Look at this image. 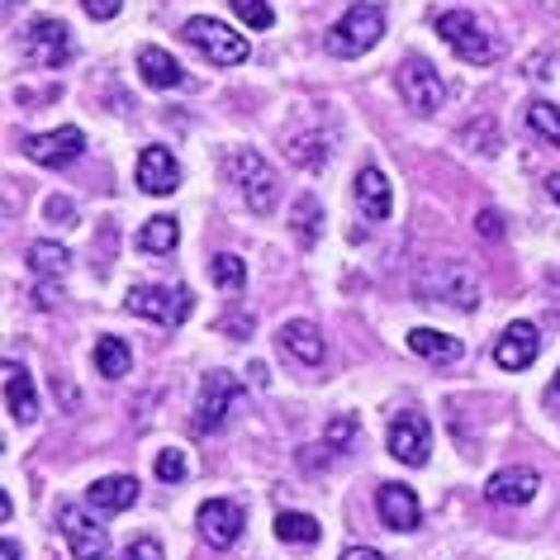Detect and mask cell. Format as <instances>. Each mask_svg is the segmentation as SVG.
Returning a JSON list of instances; mask_svg holds the SVG:
<instances>
[{
	"instance_id": "23",
	"label": "cell",
	"mask_w": 560,
	"mask_h": 560,
	"mask_svg": "<svg viewBox=\"0 0 560 560\" xmlns=\"http://www.w3.org/2000/svg\"><path fill=\"white\" fill-rule=\"evenodd\" d=\"M285 158L300 166V172H324V162H328V133H304L295 129L285 138Z\"/></svg>"
},
{
	"instance_id": "27",
	"label": "cell",
	"mask_w": 560,
	"mask_h": 560,
	"mask_svg": "<svg viewBox=\"0 0 560 560\" xmlns=\"http://www.w3.org/2000/svg\"><path fill=\"white\" fill-rule=\"evenodd\" d=\"M133 366V352H129V342L124 338H101L95 342V371L109 375V381H119V375H129Z\"/></svg>"
},
{
	"instance_id": "4",
	"label": "cell",
	"mask_w": 560,
	"mask_h": 560,
	"mask_svg": "<svg viewBox=\"0 0 560 560\" xmlns=\"http://www.w3.org/2000/svg\"><path fill=\"white\" fill-rule=\"evenodd\" d=\"M229 172H233V186L243 190V200H247L252 214H271L276 200H280V180L271 172V162H266L257 148H237L233 162H229Z\"/></svg>"
},
{
	"instance_id": "15",
	"label": "cell",
	"mask_w": 560,
	"mask_h": 560,
	"mask_svg": "<svg viewBox=\"0 0 560 560\" xmlns=\"http://www.w3.org/2000/svg\"><path fill=\"white\" fill-rule=\"evenodd\" d=\"M30 158L38 162V166H67V162H77L81 158V148H86V138H81V129H52V133H38V138H30Z\"/></svg>"
},
{
	"instance_id": "16",
	"label": "cell",
	"mask_w": 560,
	"mask_h": 560,
	"mask_svg": "<svg viewBox=\"0 0 560 560\" xmlns=\"http://www.w3.org/2000/svg\"><path fill=\"white\" fill-rule=\"evenodd\" d=\"M537 494H541V475L527 470V466H509L489 480V499L509 503V509H523V503H532Z\"/></svg>"
},
{
	"instance_id": "40",
	"label": "cell",
	"mask_w": 560,
	"mask_h": 560,
	"mask_svg": "<svg viewBox=\"0 0 560 560\" xmlns=\"http://www.w3.org/2000/svg\"><path fill=\"white\" fill-rule=\"evenodd\" d=\"M342 560H385L381 551H371V546H347Z\"/></svg>"
},
{
	"instance_id": "32",
	"label": "cell",
	"mask_w": 560,
	"mask_h": 560,
	"mask_svg": "<svg viewBox=\"0 0 560 560\" xmlns=\"http://www.w3.org/2000/svg\"><path fill=\"white\" fill-rule=\"evenodd\" d=\"M233 15L243 20L247 30H271V24H276L271 0H233Z\"/></svg>"
},
{
	"instance_id": "43",
	"label": "cell",
	"mask_w": 560,
	"mask_h": 560,
	"mask_svg": "<svg viewBox=\"0 0 560 560\" xmlns=\"http://www.w3.org/2000/svg\"><path fill=\"white\" fill-rule=\"evenodd\" d=\"M546 190H551V200L560 205V176H551V180H546Z\"/></svg>"
},
{
	"instance_id": "18",
	"label": "cell",
	"mask_w": 560,
	"mask_h": 560,
	"mask_svg": "<svg viewBox=\"0 0 560 560\" xmlns=\"http://www.w3.org/2000/svg\"><path fill=\"white\" fill-rule=\"evenodd\" d=\"M352 190H357L361 214H366L371 223H385L389 219V205H395V195H389V176L381 172V166H361Z\"/></svg>"
},
{
	"instance_id": "2",
	"label": "cell",
	"mask_w": 560,
	"mask_h": 560,
	"mask_svg": "<svg viewBox=\"0 0 560 560\" xmlns=\"http://www.w3.org/2000/svg\"><path fill=\"white\" fill-rule=\"evenodd\" d=\"M432 30L442 34V44L452 48L460 62H475V67L499 62V34H489L485 20H475L470 10H442V15L432 20Z\"/></svg>"
},
{
	"instance_id": "20",
	"label": "cell",
	"mask_w": 560,
	"mask_h": 560,
	"mask_svg": "<svg viewBox=\"0 0 560 560\" xmlns=\"http://www.w3.org/2000/svg\"><path fill=\"white\" fill-rule=\"evenodd\" d=\"M138 77L152 91H176L186 81V67H180L166 48H138Z\"/></svg>"
},
{
	"instance_id": "39",
	"label": "cell",
	"mask_w": 560,
	"mask_h": 560,
	"mask_svg": "<svg viewBox=\"0 0 560 560\" xmlns=\"http://www.w3.org/2000/svg\"><path fill=\"white\" fill-rule=\"evenodd\" d=\"M475 229H480L485 237H499V233H503V219L494 214V209H485V214H480V219H475Z\"/></svg>"
},
{
	"instance_id": "35",
	"label": "cell",
	"mask_w": 560,
	"mask_h": 560,
	"mask_svg": "<svg viewBox=\"0 0 560 560\" xmlns=\"http://www.w3.org/2000/svg\"><path fill=\"white\" fill-rule=\"evenodd\" d=\"M124 560H162V546L152 541V537H138L129 551H124Z\"/></svg>"
},
{
	"instance_id": "5",
	"label": "cell",
	"mask_w": 560,
	"mask_h": 560,
	"mask_svg": "<svg viewBox=\"0 0 560 560\" xmlns=\"http://www.w3.org/2000/svg\"><path fill=\"white\" fill-rule=\"evenodd\" d=\"M124 310L148 318V324H162V328H180L195 310L190 290L186 285H133L129 300H124Z\"/></svg>"
},
{
	"instance_id": "14",
	"label": "cell",
	"mask_w": 560,
	"mask_h": 560,
	"mask_svg": "<svg viewBox=\"0 0 560 560\" xmlns=\"http://www.w3.org/2000/svg\"><path fill=\"white\" fill-rule=\"evenodd\" d=\"M537 352H541V332L532 328V324H509L499 332V342H494V361L503 371H523V366H532L537 361Z\"/></svg>"
},
{
	"instance_id": "30",
	"label": "cell",
	"mask_w": 560,
	"mask_h": 560,
	"mask_svg": "<svg viewBox=\"0 0 560 560\" xmlns=\"http://www.w3.org/2000/svg\"><path fill=\"white\" fill-rule=\"evenodd\" d=\"M527 129L537 138H546L551 148H560V109L551 101H532L527 105Z\"/></svg>"
},
{
	"instance_id": "25",
	"label": "cell",
	"mask_w": 560,
	"mask_h": 560,
	"mask_svg": "<svg viewBox=\"0 0 560 560\" xmlns=\"http://www.w3.org/2000/svg\"><path fill=\"white\" fill-rule=\"evenodd\" d=\"M409 352L423 357V361H456L466 347H460V338H452V332H438V328H413L409 332Z\"/></svg>"
},
{
	"instance_id": "34",
	"label": "cell",
	"mask_w": 560,
	"mask_h": 560,
	"mask_svg": "<svg viewBox=\"0 0 560 560\" xmlns=\"http://www.w3.org/2000/svg\"><path fill=\"white\" fill-rule=\"evenodd\" d=\"M357 438V418L352 413H338V418H332V423H328V452H338V446H347V442H352Z\"/></svg>"
},
{
	"instance_id": "8",
	"label": "cell",
	"mask_w": 560,
	"mask_h": 560,
	"mask_svg": "<svg viewBox=\"0 0 560 560\" xmlns=\"http://www.w3.org/2000/svg\"><path fill=\"white\" fill-rule=\"evenodd\" d=\"M237 395H243V389H237V381L229 371H209L205 385H200V399H195V428H200V432H219L223 423H229Z\"/></svg>"
},
{
	"instance_id": "13",
	"label": "cell",
	"mask_w": 560,
	"mask_h": 560,
	"mask_svg": "<svg viewBox=\"0 0 560 560\" xmlns=\"http://www.w3.org/2000/svg\"><path fill=\"white\" fill-rule=\"evenodd\" d=\"M176 186H180V166L172 158V148H143L138 152V190L176 195Z\"/></svg>"
},
{
	"instance_id": "44",
	"label": "cell",
	"mask_w": 560,
	"mask_h": 560,
	"mask_svg": "<svg viewBox=\"0 0 560 560\" xmlns=\"http://www.w3.org/2000/svg\"><path fill=\"white\" fill-rule=\"evenodd\" d=\"M5 5H20V0H5Z\"/></svg>"
},
{
	"instance_id": "36",
	"label": "cell",
	"mask_w": 560,
	"mask_h": 560,
	"mask_svg": "<svg viewBox=\"0 0 560 560\" xmlns=\"http://www.w3.org/2000/svg\"><path fill=\"white\" fill-rule=\"evenodd\" d=\"M81 5H86V15H91V20H115L124 0H81Z\"/></svg>"
},
{
	"instance_id": "24",
	"label": "cell",
	"mask_w": 560,
	"mask_h": 560,
	"mask_svg": "<svg viewBox=\"0 0 560 560\" xmlns=\"http://www.w3.org/2000/svg\"><path fill=\"white\" fill-rule=\"evenodd\" d=\"M290 229H295V243L300 247H314L318 233H324V205H318V195L304 190L295 205H290Z\"/></svg>"
},
{
	"instance_id": "26",
	"label": "cell",
	"mask_w": 560,
	"mask_h": 560,
	"mask_svg": "<svg viewBox=\"0 0 560 560\" xmlns=\"http://www.w3.org/2000/svg\"><path fill=\"white\" fill-rule=\"evenodd\" d=\"M176 243H180V223L172 219V214H158V219H148L143 229H138V247L143 252H176Z\"/></svg>"
},
{
	"instance_id": "7",
	"label": "cell",
	"mask_w": 560,
	"mask_h": 560,
	"mask_svg": "<svg viewBox=\"0 0 560 560\" xmlns=\"http://www.w3.org/2000/svg\"><path fill=\"white\" fill-rule=\"evenodd\" d=\"M395 86H399V95H404V105L418 109V115H432V109L442 105V95H446L438 67L423 62V58H404L399 72H395Z\"/></svg>"
},
{
	"instance_id": "17",
	"label": "cell",
	"mask_w": 560,
	"mask_h": 560,
	"mask_svg": "<svg viewBox=\"0 0 560 560\" xmlns=\"http://www.w3.org/2000/svg\"><path fill=\"white\" fill-rule=\"evenodd\" d=\"M280 347H285V357H295L300 366H324V357H328L324 332H318L310 318H290V324L280 328Z\"/></svg>"
},
{
	"instance_id": "28",
	"label": "cell",
	"mask_w": 560,
	"mask_h": 560,
	"mask_svg": "<svg viewBox=\"0 0 560 560\" xmlns=\"http://www.w3.org/2000/svg\"><path fill=\"white\" fill-rule=\"evenodd\" d=\"M67 266H72V252H67L62 243H34L30 247V271L34 276L58 280V276H67Z\"/></svg>"
},
{
	"instance_id": "37",
	"label": "cell",
	"mask_w": 560,
	"mask_h": 560,
	"mask_svg": "<svg viewBox=\"0 0 560 560\" xmlns=\"http://www.w3.org/2000/svg\"><path fill=\"white\" fill-rule=\"evenodd\" d=\"M466 138H480V148H475V152H485V158H489V152H499V138H489V119L470 124V129H466Z\"/></svg>"
},
{
	"instance_id": "10",
	"label": "cell",
	"mask_w": 560,
	"mask_h": 560,
	"mask_svg": "<svg viewBox=\"0 0 560 560\" xmlns=\"http://www.w3.org/2000/svg\"><path fill=\"white\" fill-rule=\"evenodd\" d=\"M24 52L38 67H67L72 62V34H67L62 20H34L24 30Z\"/></svg>"
},
{
	"instance_id": "6",
	"label": "cell",
	"mask_w": 560,
	"mask_h": 560,
	"mask_svg": "<svg viewBox=\"0 0 560 560\" xmlns=\"http://www.w3.org/2000/svg\"><path fill=\"white\" fill-rule=\"evenodd\" d=\"M186 38L205 52L209 62H219V67H237V62H247V52H252L243 34H233L223 20H209V15L186 20Z\"/></svg>"
},
{
	"instance_id": "41",
	"label": "cell",
	"mask_w": 560,
	"mask_h": 560,
	"mask_svg": "<svg viewBox=\"0 0 560 560\" xmlns=\"http://www.w3.org/2000/svg\"><path fill=\"white\" fill-rule=\"evenodd\" d=\"M0 560H20V541H0Z\"/></svg>"
},
{
	"instance_id": "33",
	"label": "cell",
	"mask_w": 560,
	"mask_h": 560,
	"mask_svg": "<svg viewBox=\"0 0 560 560\" xmlns=\"http://www.w3.org/2000/svg\"><path fill=\"white\" fill-rule=\"evenodd\" d=\"M158 480H166V485L186 480V456H180L176 446H166V452H158Z\"/></svg>"
},
{
	"instance_id": "19",
	"label": "cell",
	"mask_w": 560,
	"mask_h": 560,
	"mask_svg": "<svg viewBox=\"0 0 560 560\" xmlns=\"http://www.w3.org/2000/svg\"><path fill=\"white\" fill-rule=\"evenodd\" d=\"M86 503L95 513L115 517V513H124V509H133V503H138V480H133V475H105V480H95L86 489Z\"/></svg>"
},
{
	"instance_id": "31",
	"label": "cell",
	"mask_w": 560,
	"mask_h": 560,
	"mask_svg": "<svg viewBox=\"0 0 560 560\" xmlns=\"http://www.w3.org/2000/svg\"><path fill=\"white\" fill-rule=\"evenodd\" d=\"M209 276H214L219 290H243L247 285V266H243V257H233V252H219V257L209 261Z\"/></svg>"
},
{
	"instance_id": "42",
	"label": "cell",
	"mask_w": 560,
	"mask_h": 560,
	"mask_svg": "<svg viewBox=\"0 0 560 560\" xmlns=\"http://www.w3.org/2000/svg\"><path fill=\"white\" fill-rule=\"evenodd\" d=\"M546 404H560V375L551 381V389H546Z\"/></svg>"
},
{
	"instance_id": "11",
	"label": "cell",
	"mask_w": 560,
	"mask_h": 560,
	"mask_svg": "<svg viewBox=\"0 0 560 560\" xmlns=\"http://www.w3.org/2000/svg\"><path fill=\"white\" fill-rule=\"evenodd\" d=\"M58 527H62V537H67V546H72L77 560H105L109 537H105V527L95 523V517H86L81 509L67 503V509L58 513Z\"/></svg>"
},
{
	"instance_id": "21",
	"label": "cell",
	"mask_w": 560,
	"mask_h": 560,
	"mask_svg": "<svg viewBox=\"0 0 560 560\" xmlns=\"http://www.w3.org/2000/svg\"><path fill=\"white\" fill-rule=\"evenodd\" d=\"M381 517H385V527H395V532H413L418 523H423L418 494L409 485H385L381 489Z\"/></svg>"
},
{
	"instance_id": "38",
	"label": "cell",
	"mask_w": 560,
	"mask_h": 560,
	"mask_svg": "<svg viewBox=\"0 0 560 560\" xmlns=\"http://www.w3.org/2000/svg\"><path fill=\"white\" fill-rule=\"evenodd\" d=\"M44 209H48V219H58V223H72V219H77V205H72V200H62V195H52Z\"/></svg>"
},
{
	"instance_id": "29",
	"label": "cell",
	"mask_w": 560,
	"mask_h": 560,
	"mask_svg": "<svg viewBox=\"0 0 560 560\" xmlns=\"http://www.w3.org/2000/svg\"><path fill=\"white\" fill-rule=\"evenodd\" d=\"M276 537L285 546H314L318 541V523L310 513H280L276 517Z\"/></svg>"
},
{
	"instance_id": "1",
	"label": "cell",
	"mask_w": 560,
	"mask_h": 560,
	"mask_svg": "<svg viewBox=\"0 0 560 560\" xmlns=\"http://www.w3.org/2000/svg\"><path fill=\"white\" fill-rule=\"evenodd\" d=\"M413 295L423 304H442V310H480V280L460 261H428L413 276Z\"/></svg>"
},
{
	"instance_id": "3",
	"label": "cell",
	"mask_w": 560,
	"mask_h": 560,
	"mask_svg": "<svg viewBox=\"0 0 560 560\" xmlns=\"http://www.w3.org/2000/svg\"><path fill=\"white\" fill-rule=\"evenodd\" d=\"M381 34H385V10H375V5H352V10H347V15L328 30L324 48L332 52V58H361V52H371L375 44H381Z\"/></svg>"
},
{
	"instance_id": "12",
	"label": "cell",
	"mask_w": 560,
	"mask_h": 560,
	"mask_svg": "<svg viewBox=\"0 0 560 560\" xmlns=\"http://www.w3.org/2000/svg\"><path fill=\"white\" fill-rule=\"evenodd\" d=\"M428 446H432V428H428L423 413L409 409L389 423V452H395V460H404V466H423Z\"/></svg>"
},
{
	"instance_id": "9",
	"label": "cell",
	"mask_w": 560,
	"mask_h": 560,
	"mask_svg": "<svg viewBox=\"0 0 560 560\" xmlns=\"http://www.w3.org/2000/svg\"><path fill=\"white\" fill-rule=\"evenodd\" d=\"M195 527H200V537L209 546H233L237 537H243V527H247V513H243V503H233V499H205L200 503V513H195Z\"/></svg>"
},
{
	"instance_id": "22",
	"label": "cell",
	"mask_w": 560,
	"mask_h": 560,
	"mask_svg": "<svg viewBox=\"0 0 560 560\" xmlns=\"http://www.w3.org/2000/svg\"><path fill=\"white\" fill-rule=\"evenodd\" d=\"M5 399H10V413H15V423H34L38 418V389L30 381V371L20 366V361H5Z\"/></svg>"
}]
</instances>
